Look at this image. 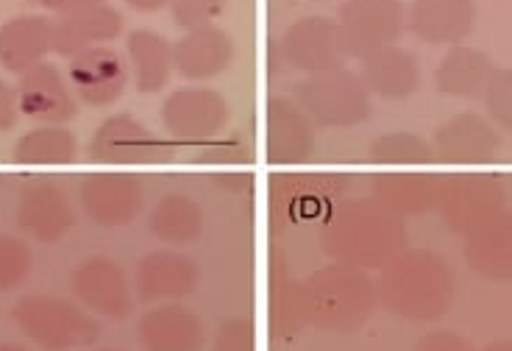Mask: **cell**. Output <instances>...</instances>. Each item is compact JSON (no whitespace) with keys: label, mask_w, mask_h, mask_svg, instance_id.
<instances>
[{"label":"cell","mask_w":512,"mask_h":351,"mask_svg":"<svg viewBox=\"0 0 512 351\" xmlns=\"http://www.w3.org/2000/svg\"><path fill=\"white\" fill-rule=\"evenodd\" d=\"M142 351H204V321L179 301L154 304L137 324Z\"/></svg>","instance_id":"ffe728a7"},{"label":"cell","mask_w":512,"mask_h":351,"mask_svg":"<svg viewBox=\"0 0 512 351\" xmlns=\"http://www.w3.org/2000/svg\"><path fill=\"white\" fill-rule=\"evenodd\" d=\"M237 56L234 39L220 26H201L184 31L173 45V70L184 81H209L220 76Z\"/></svg>","instance_id":"44dd1931"},{"label":"cell","mask_w":512,"mask_h":351,"mask_svg":"<svg viewBox=\"0 0 512 351\" xmlns=\"http://www.w3.org/2000/svg\"><path fill=\"white\" fill-rule=\"evenodd\" d=\"M407 246V223L373 198L346 201L334 209L320 229V248L334 262L362 271L382 268Z\"/></svg>","instance_id":"7a4b0ae2"},{"label":"cell","mask_w":512,"mask_h":351,"mask_svg":"<svg viewBox=\"0 0 512 351\" xmlns=\"http://www.w3.org/2000/svg\"><path fill=\"white\" fill-rule=\"evenodd\" d=\"M34 268L31 248L12 234H0V293H9L28 279Z\"/></svg>","instance_id":"836d02e7"},{"label":"cell","mask_w":512,"mask_h":351,"mask_svg":"<svg viewBox=\"0 0 512 351\" xmlns=\"http://www.w3.org/2000/svg\"><path fill=\"white\" fill-rule=\"evenodd\" d=\"M198 287V262L173 251L159 248L137 260L134 268V296L145 304H170L195 293Z\"/></svg>","instance_id":"2e32d148"},{"label":"cell","mask_w":512,"mask_h":351,"mask_svg":"<svg viewBox=\"0 0 512 351\" xmlns=\"http://www.w3.org/2000/svg\"><path fill=\"white\" fill-rule=\"evenodd\" d=\"M12 159L17 165H70L78 159V143L64 126H37L14 143Z\"/></svg>","instance_id":"4dcf8cb0"},{"label":"cell","mask_w":512,"mask_h":351,"mask_svg":"<svg viewBox=\"0 0 512 351\" xmlns=\"http://www.w3.org/2000/svg\"><path fill=\"white\" fill-rule=\"evenodd\" d=\"M87 351H120V349H109V346H101V349H87Z\"/></svg>","instance_id":"f6af8a7d"},{"label":"cell","mask_w":512,"mask_h":351,"mask_svg":"<svg viewBox=\"0 0 512 351\" xmlns=\"http://www.w3.org/2000/svg\"><path fill=\"white\" fill-rule=\"evenodd\" d=\"M251 159H254L251 143L240 131H223L212 143H206L198 154V162L215 165V168H237V165H248Z\"/></svg>","instance_id":"e575fe53"},{"label":"cell","mask_w":512,"mask_h":351,"mask_svg":"<svg viewBox=\"0 0 512 351\" xmlns=\"http://www.w3.org/2000/svg\"><path fill=\"white\" fill-rule=\"evenodd\" d=\"M76 212L62 184L51 179L28 182L17 201V226L37 243H56L73 229Z\"/></svg>","instance_id":"ac0fdd59"},{"label":"cell","mask_w":512,"mask_h":351,"mask_svg":"<svg viewBox=\"0 0 512 351\" xmlns=\"http://www.w3.org/2000/svg\"><path fill=\"white\" fill-rule=\"evenodd\" d=\"M17 95H14V87L9 81L0 78V131H12L14 123H17Z\"/></svg>","instance_id":"ab89813d"},{"label":"cell","mask_w":512,"mask_h":351,"mask_svg":"<svg viewBox=\"0 0 512 351\" xmlns=\"http://www.w3.org/2000/svg\"><path fill=\"white\" fill-rule=\"evenodd\" d=\"M482 101H485L490 123L496 129L512 134V70H496L493 73Z\"/></svg>","instance_id":"d590c367"},{"label":"cell","mask_w":512,"mask_h":351,"mask_svg":"<svg viewBox=\"0 0 512 351\" xmlns=\"http://www.w3.org/2000/svg\"><path fill=\"white\" fill-rule=\"evenodd\" d=\"M407 28L401 0H346L337 9V34L346 59H365L396 45Z\"/></svg>","instance_id":"52a82bcc"},{"label":"cell","mask_w":512,"mask_h":351,"mask_svg":"<svg viewBox=\"0 0 512 351\" xmlns=\"http://www.w3.org/2000/svg\"><path fill=\"white\" fill-rule=\"evenodd\" d=\"M37 6H42L45 12L53 14H70L78 12V9H87V6H98V3H106V0H34Z\"/></svg>","instance_id":"60d3db41"},{"label":"cell","mask_w":512,"mask_h":351,"mask_svg":"<svg viewBox=\"0 0 512 351\" xmlns=\"http://www.w3.org/2000/svg\"><path fill=\"white\" fill-rule=\"evenodd\" d=\"M70 285L78 304L92 315H101L109 321H123L134 307V287L128 285L126 271L109 257H90L78 265Z\"/></svg>","instance_id":"8fae6325"},{"label":"cell","mask_w":512,"mask_h":351,"mask_svg":"<svg viewBox=\"0 0 512 351\" xmlns=\"http://www.w3.org/2000/svg\"><path fill=\"white\" fill-rule=\"evenodd\" d=\"M268 324L276 338H295L307 329V301L304 282H293L287 276H273L268 293Z\"/></svg>","instance_id":"1f68e13d"},{"label":"cell","mask_w":512,"mask_h":351,"mask_svg":"<svg viewBox=\"0 0 512 351\" xmlns=\"http://www.w3.org/2000/svg\"><path fill=\"white\" fill-rule=\"evenodd\" d=\"M507 204V187L493 173H457L440 176L435 209L448 232L468 237L493 221Z\"/></svg>","instance_id":"8992f818"},{"label":"cell","mask_w":512,"mask_h":351,"mask_svg":"<svg viewBox=\"0 0 512 351\" xmlns=\"http://www.w3.org/2000/svg\"><path fill=\"white\" fill-rule=\"evenodd\" d=\"M78 204L95 226H128L145 207V184L128 173H90L78 184Z\"/></svg>","instance_id":"30bf717a"},{"label":"cell","mask_w":512,"mask_h":351,"mask_svg":"<svg viewBox=\"0 0 512 351\" xmlns=\"http://www.w3.org/2000/svg\"><path fill=\"white\" fill-rule=\"evenodd\" d=\"M371 159L376 165H432L437 162L435 148L421 134L412 131H390L371 143Z\"/></svg>","instance_id":"d6a6232c"},{"label":"cell","mask_w":512,"mask_h":351,"mask_svg":"<svg viewBox=\"0 0 512 351\" xmlns=\"http://www.w3.org/2000/svg\"><path fill=\"white\" fill-rule=\"evenodd\" d=\"M209 351H256V329L248 318H229L212 338Z\"/></svg>","instance_id":"74e56055"},{"label":"cell","mask_w":512,"mask_h":351,"mask_svg":"<svg viewBox=\"0 0 512 351\" xmlns=\"http://www.w3.org/2000/svg\"><path fill=\"white\" fill-rule=\"evenodd\" d=\"M123 34V14L109 3L87 6L78 12L62 14L53 23V53L73 59L78 53L101 48Z\"/></svg>","instance_id":"7402d4cb"},{"label":"cell","mask_w":512,"mask_h":351,"mask_svg":"<svg viewBox=\"0 0 512 351\" xmlns=\"http://www.w3.org/2000/svg\"><path fill=\"white\" fill-rule=\"evenodd\" d=\"M126 3L134 12H159V9L170 6V0H126Z\"/></svg>","instance_id":"b9f144b4"},{"label":"cell","mask_w":512,"mask_h":351,"mask_svg":"<svg viewBox=\"0 0 512 351\" xmlns=\"http://www.w3.org/2000/svg\"><path fill=\"white\" fill-rule=\"evenodd\" d=\"M359 78L371 95L384 101H404L421 87V67L415 53L390 45L359 59Z\"/></svg>","instance_id":"d4e9b609"},{"label":"cell","mask_w":512,"mask_h":351,"mask_svg":"<svg viewBox=\"0 0 512 351\" xmlns=\"http://www.w3.org/2000/svg\"><path fill=\"white\" fill-rule=\"evenodd\" d=\"M295 104L301 106L315 129H354L371 120V92L359 73L329 70L307 76L295 87Z\"/></svg>","instance_id":"5b68a950"},{"label":"cell","mask_w":512,"mask_h":351,"mask_svg":"<svg viewBox=\"0 0 512 351\" xmlns=\"http://www.w3.org/2000/svg\"><path fill=\"white\" fill-rule=\"evenodd\" d=\"M474 0H415L407 12V28L426 45H460L474 31Z\"/></svg>","instance_id":"603a6c76"},{"label":"cell","mask_w":512,"mask_h":351,"mask_svg":"<svg viewBox=\"0 0 512 351\" xmlns=\"http://www.w3.org/2000/svg\"><path fill=\"white\" fill-rule=\"evenodd\" d=\"M262 140L270 165H295L315 151V123L293 98L270 95L262 117Z\"/></svg>","instance_id":"4fadbf2b"},{"label":"cell","mask_w":512,"mask_h":351,"mask_svg":"<svg viewBox=\"0 0 512 351\" xmlns=\"http://www.w3.org/2000/svg\"><path fill=\"white\" fill-rule=\"evenodd\" d=\"M12 318L42 351L87 349L101 335V324L90 310L59 296H23L14 304Z\"/></svg>","instance_id":"277c9868"},{"label":"cell","mask_w":512,"mask_h":351,"mask_svg":"<svg viewBox=\"0 0 512 351\" xmlns=\"http://www.w3.org/2000/svg\"><path fill=\"white\" fill-rule=\"evenodd\" d=\"M432 148L437 159L448 165H487L499 156L501 134L487 117L462 112L437 126Z\"/></svg>","instance_id":"d6986e66"},{"label":"cell","mask_w":512,"mask_h":351,"mask_svg":"<svg viewBox=\"0 0 512 351\" xmlns=\"http://www.w3.org/2000/svg\"><path fill=\"white\" fill-rule=\"evenodd\" d=\"M284 62L298 73H329L346 65V53L340 48L337 20L323 14H309L287 28L282 39Z\"/></svg>","instance_id":"5bb4252c"},{"label":"cell","mask_w":512,"mask_h":351,"mask_svg":"<svg viewBox=\"0 0 512 351\" xmlns=\"http://www.w3.org/2000/svg\"><path fill=\"white\" fill-rule=\"evenodd\" d=\"M440 176L429 173H379L371 182V198L401 218H418L435 209Z\"/></svg>","instance_id":"f1b7e54d"},{"label":"cell","mask_w":512,"mask_h":351,"mask_svg":"<svg viewBox=\"0 0 512 351\" xmlns=\"http://www.w3.org/2000/svg\"><path fill=\"white\" fill-rule=\"evenodd\" d=\"M482 351H512V340H496V343H490Z\"/></svg>","instance_id":"7bdbcfd3"},{"label":"cell","mask_w":512,"mask_h":351,"mask_svg":"<svg viewBox=\"0 0 512 351\" xmlns=\"http://www.w3.org/2000/svg\"><path fill=\"white\" fill-rule=\"evenodd\" d=\"M379 304L404 321L432 324L457 299V276L437 251L404 248L379 273Z\"/></svg>","instance_id":"6da1fadb"},{"label":"cell","mask_w":512,"mask_h":351,"mask_svg":"<svg viewBox=\"0 0 512 351\" xmlns=\"http://www.w3.org/2000/svg\"><path fill=\"white\" fill-rule=\"evenodd\" d=\"M170 145L134 115H109L90 140L92 162L106 165H159L170 159Z\"/></svg>","instance_id":"9c48e42d"},{"label":"cell","mask_w":512,"mask_h":351,"mask_svg":"<svg viewBox=\"0 0 512 351\" xmlns=\"http://www.w3.org/2000/svg\"><path fill=\"white\" fill-rule=\"evenodd\" d=\"M304 301L309 326L332 335H351L373 318L379 290L368 271L332 262L304 282Z\"/></svg>","instance_id":"3957f363"},{"label":"cell","mask_w":512,"mask_h":351,"mask_svg":"<svg viewBox=\"0 0 512 351\" xmlns=\"http://www.w3.org/2000/svg\"><path fill=\"white\" fill-rule=\"evenodd\" d=\"M159 117L167 140L204 148L226 129L229 101L212 87H181L167 95Z\"/></svg>","instance_id":"ba28073f"},{"label":"cell","mask_w":512,"mask_h":351,"mask_svg":"<svg viewBox=\"0 0 512 351\" xmlns=\"http://www.w3.org/2000/svg\"><path fill=\"white\" fill-rule=\"evenodd\" d=\"M412 351H476V346L468 338H462L451 329H440V332H429L423 335Z\"/></svg>","instance_id":"f35d334b"},{"label":"cell","mask_w":512,"mask_h":351,"mask_svg":"<svg viewBox=\"0 0 512 351\" xmlns=\"http://www.w3.org/2000/svg\"><path fill=\"white\" fill-rule=\"evenodd\" d=\"M126 62L134 87L142 95H156L173 76V45L151 28H137L126 39Z\"/></svg>","instance_id":"4316f807"},{"label":"cell","mask_w":512,"mask_h":351,"mask_svg":"<svg viewBox=\"0 0 512 351\" xmlns=\"http://www.w3.org/2000/svg\"><path fill=\"white\" fill-rule=\"evenodd\" d=\"M346 182L337 173H287L270 184L273 218L282 223H301L318 218L343 193Z\"/></svg>","instance_id":"e0dca14e"},{"label":"cell","mask_w":512,"mask_h":351,"mask_svg":"<svg viewBox=\"0 0 512 351\" xmlns=\"http://www.w3.org/2000/svg\"><path fill=\"white\" fill-rule=\"evenodd\" d=\"M465 262L490 282H512V212L504 209L465 237Z\"/></svg>","instance_id":"484cf974"},{"label":"cell","mask_w":512,"mask_h":351,"mask_svg":"<svg viewBox=\"0 0 512 351\" xmlns=\"http://www.w3.org/2000/svg\"><path fill=\"white\" fill-rule=\"evenodd\" d=\"M20 115L39 126H64L78 115V101L73 87L67 84L56 65H42L26 70L14 84Z\"/></svg>","instance_id":"7c38bea8"},{"label":"cell","mask_w":512,"mask_h":351,"mask_svg":"<svg viewBox=\"0 0 512 351\" xmlns=\"http://www.w3.org/2000/svg\"><path fill=\"white\" fill-rule=\"evenodd\" d=\"M226 9V0H170L173 23L184 31L212 26Z\"/></svg>","instance_id":"8d00e7d4"},{"label":"cell","mask_w":512,"mask_h":351,"mask_svg":"<svg viewBox=\"0 0 512 351\" xmlns=\"http://www.w3.org/2000/svg\"><path fill=\"white\" fill-rule=\"evenodd\" d=\"M493 73H496V65L490 62L485 51H476L468 45H454L437 65L435 87L451 98L476 101L485 95Z\"/></svg>","instance_id":"83f0119b"},{"label":"cell","mask_w":512,"mask_h":351,"mask_svg":"<svg viewBox=\"0 0 512 351\" xmlns=\"http://www.w3.org/2000/svg\"><path fill=\"white\" fill-rule=\"evenodd\" d=\"M148 229L167 246H190L204 232V209L184 193H167L151 209Z\"/></svg>","instance_id":"f546056e"},{"label":"cell","mask_w":512,"mask_h":351,"mask_svg":"<svg viewBox=\"0 0 512 351\" xmlns=\"http://www.w3.org/2000/svg\"><path fill=\"white\" fill-rule=\"evenodd\" d=\"M0 351H31L23 343H12V340H6V343H0Z\"/></svg>","instance_id":"ee69618b"},{"label":"cell","mask_w":512,"mask_h":351,"mask_svg":"<svg viewBox=\"0 0 512 351\" xmlns=\"http://www.w3.org/2000/svg\"><path fill=\"white\" fill-rule=\"evenodd\" d=\"M53 51V20L42 14H20L0 26V67L23 76Z\"/></svg>","instance_id":"cb8c5ba5"},{"label":"cell","mask_w":512,"mask_h":351,"mask_svg":"<svg viewBox=\"0 0 512 351\" xmlns=\"http://www.w3.org/2000/svg\"><path fill=\"white\" fill-rule=\"evenodd\" d=\"M70 87L81 104L106 109L117 104L128 87V62L109 45L78 53L67 65Z\"/></svg>","instance_id":"9a60e30c"}]
</instances>
